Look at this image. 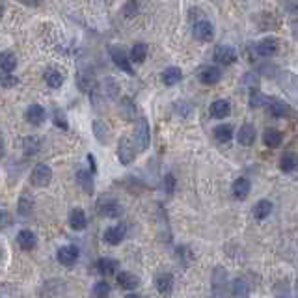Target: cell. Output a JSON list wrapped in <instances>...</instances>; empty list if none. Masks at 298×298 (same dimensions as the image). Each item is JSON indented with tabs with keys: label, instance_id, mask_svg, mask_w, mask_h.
Wrapping results in <instances>:
<instances>
[{
	"label": "cell",
	"instance_id": "9c48e42d",
	"mask_svg": "<svg viewBox=\"0 0 298 298\" xmlns=\"http://www.w3.org/2000/svg\"><path fill=\"white\" fill-rule=\"evenodd\" d=\"M214 60H216L220 65H231L237 62V52H235L233 47L229 45H216L214 47Z\"/></svg>",
	"mask_w": 298,
	"mask_h": 298
},
{
	"label": "cell",
	"instance_id": "ab89813d",
	"mask_svg": "<svg viewBox=\"0 0 298 298\" xmlns=\"http://www.w3.org/2000/svg\"><path fill=\"white\" fill-rule=\"evenodd\" d=\"M272 99L268 95L261 92H252L250 93V104L254 106V109H259V106H265V104H270Z\"/></svg>",
	"mask_w": 298,
	"mask_h": 298
},
{
	"label": "cell",
	"instance_id": "e575fe53",
	"mask_svg": "<svg viewBox=\"0 0 298 298\" xmlns=\"http://www.w3.org/2000/svg\"><path fill=\"white\" fill-rule=\"evenodd\" d=\"M17 67V58L13 52H2L0 55V69H2V73H13Z\"/></svg>",
	"mask_w": 298,
	"mask_h": 298
},
{
	"label": "cell",
	"instance_id": "816d5d0a",
	"mask_svg": "<svg viewBox=\"0 0 298 298\" xmlns=\"http://www.w3.org/2000/svg\"><path fill=\"white\" fill-rule=\"evenodd\" d=\"M125 298H142V296H138V294H127Z\"/></svg>",
	"mask_w": 298,
	"mask_h": 298
},
{
	"label": "cell",
	"instance_id": "7dc6e473",
	"mask_svg": "<svg viewBox=\"0 0 298 298\" xmlns=\"http://www.w3.org/2000/svg\"><path fill=\"white\" fill-rule=\"evenodd\" d=\"M88 160H90V166H92V170H90V172H92V174H95V172H97V164H95V157H93L92 153L88 155Z\"/></svg>",
	"mask_w": 298,
	"mask_h": 298
},
{
	"label": "cell",
	"instance_id": "5bb4252c",
	"mask_svg": "<svg viewBox=\"0 0 298 298\" xmlns=\"http://www.w3.org/2000/svg\"><path fill=\"white\" fill-rule=\"evenodd\" d=\"M255 52L263 58H268V56H274L278 52V39L274 38H266L259 43H255Z\"/></svg>",
	"mask_w": 298,
	"mask_h": 298
},
{
	"label": "cell",
	"instance_id": "ba28073f",
	"mask_svg": "<svg viewBox=\"0 0 298 298\" xmlns=\"http://www.w3.org/2000/svg\"><path fill=\"white\" fill-rule=\"evenodd\" d=\"M78 255H80L78 248H76V246H73V244H69V246H62V248L58 250V254H56V259H58L60 265L73 266L76 263V261H78Z\"/></svg>",
	"mask_w": 298,
	"mask_h": 298
},
{
	"label": "cell",
	"instance_id": "ac0fdd59",
	"mask_svg": "<svg viewBox=\"0 0 298 298\" xmlns=\"http://www.w3.org/2000/svg\"><path fill=\"white\" fill-rule=\"evenodd\" d=\"M119 263L116 259H110V257H101V259L95 263V270L101 274V276H112L118 270Z\"/></svg>",
	"mask_w": 298,
	"mask_h": 298
},
{
	"label": "cell",
	"instance_id": "4fadbf2b",
	"mask_svg": "<svg viewBox=\"0 0 298 298\" xmlns=\"http://www.w3.org/2000/svg\"><path fill=\"white\" fill-rule=\"evenodd\" d=\"M192 34H194V38L198 41H211L212 36H214V28L209 21H198L192 28Z\"/></svg>",
	"mask_w": 298,
	"mask_h": 298
},
{
	"label": "cell",
	"instance_id": "ffe728a7",
	"mask_svg": "<svg viewBox=\"0 0 298 298\" xmlns=\"http://www.w3.org/2000/svg\"><path fill=\"white\" fill-rule=\"evenodd\" d=\"M155 287L160 294H170L174 291V276L168 274V272H164V274H158L155 278Z\"/></svg>",
	"mask_w": 298,
	"mask_h": 298
},
{
	"label": "cell",
	"instance_id": "60d3db41",
	"mask_svg": "<svg viewBox=\"0 0 298 298\" xmlns=\"http://www.w3.org/2000/svg\"><path fill=\"white\" fill-rule=\"evenodd\" d=\"M93 298H109L110 296V285L109 282H97L92 289Z\"/></svg>",
	"mask_w": 298,
	"mask_h": 298
},
{
	"label": "cell",
	"instance_id": "681fc988",
	"mask_svg": "<svg viewBox=\"0 0 298 298\" xmlns=\"http://www.w3.org/2000/svg\"><path fill=\"white\" fill-rule=\"evenodd\" d=\"M285 8H287L289 11H298V2H294V4H291V2H287V4H285Z\"/></svg>",
	"mask_w": 298,
	"mask_h": 298
},
{
	"label": "cell",
	"instance_id": "7a4b0ae2",
	"mask_svg": "<svg viewBox=\"0 0 298 298\" xmlns=\"http://www.w3.org/2000/svg\"><path fill=\"white\" fill-rule=\"evenodd\" d=\"M134 146L138 151H146L149 144H151V130H149V123L144 116L136 118V129H134Z\"/></svg>",
	"mask_w": 298,
	"mask_h": 298
},
{
	"label": "cell",
	"instance_id": "4dcf8cb0",
	"mask_svg": "<svg viewBox=\"0 0 298 298\" xmlns=\"http://www.w3.org/2000/svg\"><path fill=\"white\" fill-rule=\"evenodd\" d=\"M45 82L49 84V88L58 90V88L64 84V73L58 71V69H55V67H50V69L45 71Z\"/></svg>",
	"mask_w": 298,
	"mask_h": 298
},
{
	"label": "cell",
	"instance_id": "ee69618b",
	"mask_svg": "<svg viewBox=\"0 0 298 298\" xmlns=\"http://www.w3.org/2000/svg\"><path fill=\"white\" fill-rule=\"evenodd\" d=\"M19 84V78L13 75H10V73H0V86L4 88H13Z\"/></svg>",
	"mask_w": 298,
	"mask_h": 298
},
{
	"label": "cell",
	"instance_id": "b9f144b4",
	"mask_svg": "<svg viewBox=\"0 0 298 298\" xmlns=\"http://www.w3.org/2000/svg\"><path fill=\"white\" fill-rule=\"evenodd\" d=\"M52 121H55V125L58 127V129H62V130L69 129V123H67V119H65V114L60 109L55 110V114H52Z\"/></svg>",
	"mask_w": 298,
	"mask_h": 298
},
{
	"label": "cell",
	"instance_id": "7bdbcfd3",
	"mask_svg": "<svg viewBox=\"0 0 298 298\" xmlns=\"http://www.w3.org/2000/svg\"><path fill=\"white\" fill-rule=\"evenodd\" d=\"M140 13V4L134 2V0H130V2H125L123 6V15L125 17H134Z\"/></svg>",
	"mask_w": 298,
	"mask_h": 298
},
{
	"label": "cell",
	"instance_id": "1f68e13d",
	"mask_svg": "<svg viewBox=\"0 0 298 298\" xmlns=\"http://www.w3.org/2000/svg\"><path fill=\"white\" fill-rule=\"evenodd\" d=\"M181 78H183V71L179 67H168L162 71V82L166 86H175L177 82H181Z\"/></svg>",
	"mask_w": 298,
	"mask_h": 298
},
{
	"label": "cell",
	"instance_id": "bcb514c9",
	"mask_svg": "<svg viewBox=\"0 0 298 298\" xmlns=\"http://www.w3.org/2000/svg\"><path fill=\"white\" fill-rule=\"evenodd\" d=\"M10 224H11L10 212H8L4 207L0 205V228H2V226H10Z\"/></svg>",
	"mask_w": 298,
	"mask_h": 298
},
{
	"label": "cell",
	"instance_id": "f5cc1de1",
	"mask_svg": "<svg viewBox=\"0 0 298 298\" xmlns=\"http://www.w3.org/2000/svg\"><path fill=\"white\" fill-rule=\"evenodd\" d=\"M0 257H2V250H0Z\"/></svg>",
	"mask_w": 298,
	"mask_h": 298
},
{
	"label": "cell",
	"instance_id": "30bf717a",
	"mask_svg": "<svg viewBox=\"0 0 298 298\" xmlns=\"http://www.w3.org/2000/svg\"><path fill=\"white\" fill-rule=\"evenodd\" d=\"M125 235H127V226L125 224H118V226H110L104 231V242H109L110 246H118L123 242Z\"/></svg>",
	"mask_w": 298,
	"mask_h": 298
},
{
	"label": "cell",
	"instance_id": "cb8c5ba5",
	"mask_svg": "<svg viewBox=\"0 0 298 298\" xmlns=\"http://www.w3.org/2000/svg\"><path fill=\"white\" fill-rule=\"evenodd\" d=\"M237 140L240 146H252L255 140V127L250 123H244L237 132Z\"/></svg>",
	"mask_w": 298,
	"mask_h": 298
},
{
	"label": "cell",
	"instance_id": "83f0119b",
	"mask_svg": "<svg viewBox=\"0 0 298 298\" xmlns=\"http://www.w3.org/2000/svg\"><path fill=\"white\" fill-rule=\"evenodd\" d=\"M268 112H270L272 118H287L291 114V106L283 101H276L272 99V103L268 104Z\"/></svg>",
	"mask_w": 298,
	"mask_h": 298
},
{
	"label": "cell",
	"instance_id": "f6af8a7d",
	"mask_svg": "<svg viewBox=\"0 0 298 298\" xmlns=\"http://www.w3.org/2000/svg\"><path fill=\"white\" fill-rule=\"evenodd\" d=\"M164 188H166V192H168V194H174V190H175V177H174V174H168L166 177H164Z\"/></svg>",
	"mask_w": 298,
	"mask_h": 298
},
{
	"label": "cell",
	"instance_id": "f1b7e54d",
	"mask_svg": "<svg viewBox=\"0 0 298 298\" xmlns=\"http://www.w3.org/2000/svg\"><path fill=\"white\" fill-rule=\"evenodd\" d=\"M263 142H265L266 147H272V149H276V147L282 146L283 134L278 129H266L265 134H263Z\"/></svg>",
	"mask_w": 298,
	"mask_h": 298
},
{
	"label": "cell",
	"instance_id": "db71d44e",
	"mask_svg": "<svg viewBox=\"0 0 298 298\" xmlns=\"http://www.w3.org/2000/svg\"><path fill=\"white\" fill-rule=\"evenodd\" d=\"M211 298H216V296H211Z\"/></svg>",
	"mask_w": 298,
	"mask_h": 298
},
{
	"label": "cell",
	"instance_id": "f35d334b",
	"mask_svg": "<svg viewBox=\"0 0 298 298\" xmlns=\"http://www.w3.org/2000/svg\"><path fill=\"white\" fill-rule=\"evenodd\" d=\"M119 112L125 119H136V106L129 97H125L119 104Z\"/></svg>",
	"mask_w": 298,
	"mask_h": 298
},
{
	"label": "cell",
	"instance_id": "7c38bea8",
	"mask_svg": "<svg viewBox=\"0 0 298 298\" xmlns=\"http://www.w3.org/2000/svg\"><path fill=\"white\" fill-rule=\"evenodd\" d=\"M24 118H26V121L30 125H34V127H39V125L43 123L45 119H47V112H45V109L41 106V104H30L26 109V112H24Z\"/></svg>",
	"mask_w": 298,
	"mask_h": 298
},
{
	"label": "cell",
	"instance_id": "3957f363",
	"mask_svg": "<svg viewBox=\"0 0 298 298\" xmlns=\"http://www.w3.org/2000/svg\"><path fill=\"white\" fill-rule=\"evenodd\" d=\"M136 153H138V149H136L134 142L130 140L129 136H121L118 140V158L119 162L123 164V166H129V164L134 162L136 158Z\"/></svg>",
	"mask_w": 298,
	"mask_h": 298
},
{
	"label": "cell",
	"instance_id": "d6986e66",
	"mask_svg": "<svg viewBox=\"0 0 298 298\" xmlns=\"http://www.w3.org/2000/svg\"><path fill=\"white\" fill-rule=\"evenodd\" d=\"M17 242H19V246H21L24 252H30V250L36 248L38 238H36L34 231H30V229H21L19 235H17Z\"/></svg>",
	"mask_w": 298,
	"mask_h": 298
},
{
	"label": "cell",
	"instance_id": "e0dca14e",
	"mask_svg": "<svg viewBox=\"0 0 298 298\" xmlns=\"http://www.w3.org/2000/svg\"><path fill=\"white\" fill-rule=\"evenodd\" d=\"M34 205H36V201L34 198L28 192H22L19 196V201H17V211H19V216H30L34 212Z\"/></svg>",
	"mask_w": 298,
	"mask_h": 298
},
{
	"label": "cell",
	"instance_id": "f907efd6",
	"mask_svg": "<svg viewBox=\"0 0 298 298\" xmlns=\"http://www.w3.org/2000/svg\"><path fill=\"white\" fill-rule=\"evenodd\" d=\"M2 155H4V138L0 134V158H2Z\"/></svg>",
	"mask_w": 298,
	"mask_h": 298
},
{
	"label": "cell",
	"instance_id": "d590c367",
	"mask_svg": "<svg viewBox=\"0 0 298 298\" xmlns=\"http://www.w3.org/2000/svg\"><path fill=\"white\" fill-rule=\"evenodd\" d=\"M272 212V203L268 200H261L254 207V218L255 220H265Z\"/></svg>",
	"mask_w": 298,
	"mask_h": 298
},
{
	"label": "cell",
	"instance_id": "f546056e",
	"mask_svg": "<svg viewBox=\"0 0 298 298\" xmlns=\"http://www.w3.org/2000/svg\"><path fill=\"white\" fill-rule=\"evenodd\" d=\"M250 296V287L248 283L244 282V278H235L231 283V298H248Z\"/></svg>",
	"mask_w": 298,
	"mask_h": 298
},
{
	"label": "cell",
	"instance_id": "7402d4cb",
	"mask_svg": "<svg viewBox=\"0 0 298 298\" xmlns=\"http://www.w3.org/2000/svg\"><path fill=\"white\" fill-rule=\"evenodd\" d=\"M118 283L119 287L125 289V291H132L140 285V278L132 274V272H119L118 274Z\"/></svg>",
	"mask_w": 298,
	"mask_h": 298
},
{
	"label": "cell",
	"instance_id": "44dd1931",
	"mask_svg": "<svg viewBox=\"0 0 298 298\" xmlns=\"http://www.w3.org/2000/svg\"><path fill=\"white\" fill-rule=\"evenodd\" d=\"M69 226H71V229H75V231L86 229V226H88L86 212L82 211V209H73V211L69 212Z\"/></svg>",
	"mask_w": 298,
	"mask_h": 298
},
{
	"label": "cell",
	"instance_id": "277c9868",
	"mask_svg": "<svg viewBox=\"0 0 298 298\" xmlns=\"http://www.w3.org/2000/svg\"><path fill=\"white\" fill-rule=\"evenodd\" d=\"M97 211H99V214L104 218H118L123 209H121L118 200L104 196V198H101V200L97 201Z\"/></svg>",
	"mask_w": 298,
	"mask_h": 298
},
{
	"label": "cell",
	"instance_id": "2e32d148",
	"mask_svg": "<svg viewBox=\"0 0 298 298\" xmlns=\"http://www.w3.org/2000/svg\"><path fill=\"white\" fill-rule=\"evenodd\" d=\"M209 112H211L212 118H216V119L228 118L229 112H231V104H229L228 99H216V101H212L211 103Z\"/></svg>",
	"mask_w": 298,
	"mask_h": 298
},
{
	"label": "cell",
	"instance_id": "d4e9b609",
	"mask_svg": "<svg viewBox=\"0 0 298 298\" xmlns=\"http://www.w3.org/2000/svg\"><path fill=\"white\" fill-rule=\"evenodd\" d=\"M92 129H93V136H95L101 144H109V138H110L109 125L104 123V121H101V119H95L92 123Z\"/></svg>",
	"mask_w": 298,
	"mask_h": 298
},
{
	"label": "cell",
	"instance_id": "8fae6325",
	"mask_svg": "<svg viewBox=\"0 0 298 298\" xmlns=\"http://www.w3.org/2000/svg\"><path fill=\"white\" fill-rule=\"evenodd\" d=\"M226 282H228V272L222 266H216L212 270V291H214V296L222 298L224 289H226Z\"/></svg>",
	"mask_w": 298,
	"mask_h": 298
},
{
	"label": "cell",
	"instance_id": "603a6c76",
	"mask_svg": "<svg viewBox=\"0 0 298 298\" xmlns=\"http://www.w3.org/2000/svg\"><path fill=\"white\" fill-rule=\"evenodd\" d=\"M76 181L80 184V188L86 192V194H93L95 190V183H93V174L88 172V170H78L76 172Z\"/></svg>",
	"mask_w": 298,
	"mask_h": 298
},
{
	"label": "cell",
	"instance_id": "c3c4849f",
	"mask_svg": "<svg viewBox=\"0 0 298 298\" xmlns=\"http://www.w3.org/2000/svg\"><path fill=\"white\" fill-rule=\"evenodd\" d=\"M291 32H293V38L298 41V21H293V24H291Z\"/></svg>",
	"mask_w": 298,
	"mask_h": 298
},
{
	"label": "cell",
	"instance_id": "484cf974",
	"mask_svg": "<svg viewBox=\"0 0 298 298\" xmlns=\"http://www.w3.org/2000/svg\"><path fill=\"white\" fill-rule=\"evenodd\" d=\"M250 188H252V184L246 177H238L235 179L233 183V196L237 200H246L250 194Z\"/></svg>",
	"mask_w": 298,
	"mask_h": 298
},
{
	"label": "cell",
	"instance_id": "74e56055",
	"mask_svg": "<svg viewBox=\"0 0 298 298\" xmlns=\"http://www.w3.org/2000/svg\"><path fill=\"white\" fill-rule=\"evenodd\" d=\"M214 138H216L220 144H226V142H229L231 138H233V127L228 123L224 125H218L216 129H214Z\"/></svg>",
	"mask_w": 298,
	"mask_h": 298
},
{
	"label": "cell",
	"instance_id": "4316f807",
	"mask_svg": "<svg viewBox=\"0 0 298 298\" xmlns=\"http://www.w3.org/2000/svg\"><path fill=\"white\" fill-rule=\"evenodd\" d=\"M22 151L26 157H34V155H38L41 151V140H39L38 136H28L22 140Z\"/></svg>",
	"mask_w": 298,
	"mask_h": 298
},
{
	"label": "cell",
	"instance_id": "6da1fadb",
	"mask_svg": "<svg viewBox=\"0 0 298 298\" xmlns=\"http://www.w3.org/2000/svg\"><path fill=\"white\" fill-rule=\"evenodd\" d=\"M276 82L291 101L298 103V75L293 71H276Z\"/></svg>",
	"mask_w": 298,
	"mask_h": 298
},
{
	"label": "cell",
	"instance_id": "8d00e7d4",
	"mask_svg": "<svg viewBox=\"0 0 298 298\" xmlns=\"http://www.w3.org/2000/svg\"><path fill=\"white\" fill-rule=\"evenodd\" d=\"M240 88L244 90H252V92H257L259 88V75L257 73H244L242 78H240Z\"/></svg>",
	"mask_w": 298,
	"mask_h": 298
},
{
	"label": "cell",
	"instance_id": "836d02e7",
	"mask_svg": "<svg viewBox=\"0 0 298 298\" xmlns=\"http://www.w3.org/2000/svg\"><path fill=\"white\" fill-rule=\"evenodd\" d=\"M147 58V45L146 43H136L129 52V60L134 64H144Z\"/></svg>",
	"mask_w": 298,
	"mask_h": 298
},
{
	"label": "cell",
	"instance_id": "8992f818",
	"mask_svg": "<svg viewBox=\"0 0 298 298\" xmlns=\"http://www.w3.org/2000/svg\"><path fill=\"white\" fill-rule=\"evenodd\" d=\"M110 56H112V62L116 64L118 69L125 71L127 75H134V69H132L129 55H127L123 49H119V47H110Z\"/></svg>",
	"mask_w": 298,
	"mask_h": 298
},
{
	"label": "cell",
	"instance_id": "9a60e30c",
	"mask_svg": "<svg viewBox=\"0 0 298 298\" xmlns=\"http://www.w3.org/2000/svg\"><path fill=\"white\" fill-rule=\"evenodd\" d=\"M200 80L203 82V84H209V86L218 84V82L222 80V71H220V67H216V65L203 67V71L200 73Z\"/></svg>",
	"mask_w": 298,
	"mask_h": 298
},
{
	"label": "cell",
	"instance_id": "5b68a950",
	"mask_svg": "<svg viewBox=\"0 0 298 298\" xmlns=\"http://www.w3.org/2000/svg\"><path fill=\"white\" fill-rule=\"evenodd\" d=\"M50 179H52V168L45 162H39L30 175V181H32L34 186H47L50 183Z\"/></svg>",
	"mask_w": 298,
	"mask_h": 298
},
{
	"label": "cell",
	"instance_id": "52a82bcc",
	"mask_svg": "<svg viewBox=\"0 0 298 298\" xmlns=\"http://www.w3.org/2000/svg\"><path fill=\"white\" fill-rule=\"evenodd\" d=\"M76 86L78 90L84 93H92L95 90V73L92 69H80L78 71V75H76Z\"/></svg>",
	"mask_w": 298,
	"mask_h": 298
},
{
	"label": "cell",
	"instance_id": "d6a6232c",
	"mask_svg": "<svg viewBox=\"0 0 298 298\" xmlns=\"http://www.w3.org/2000/svg\"><path fill=\"white\" fill-rule=\"evenodd\" d=\"M298 168V157L294 155V153H283L282 158H280V170L282 172H285V174H289V172H293V170Z\"/></svg>",
	"mask_w": 298,
	"mask_h": 298
}]
</instances>
